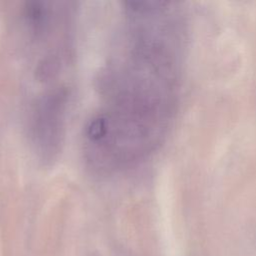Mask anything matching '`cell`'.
<instances>
[{
	"instance_id": "1",
	"label": "cell",
	"mask_w": 256,
	"mask_h": 256,
	"mask_svg": "<svg viewBox=\"0 0 256 256\" xmlns=\"http://www.w3.org/2000/svg\"><path fill=\"white\" fill-rule=\"evenodd\" d=\"M98 78L99 105L83 130L90 168L113 173L145 159L173 122L186 48L184 11L175 2L128 1Z\"/></svg>"
},
{
	"instance_id": "2",
	"label": "cell",
	"mask_w": 256,
	"mask_h": 256,
	"mask_svg": "<svg viewBox=\"0 0 256 256\" xmlns=\"http://www.w3.org/2000/svg\"><path fill=\"white\" fill-rule=\"evenodd\" d=\"M69 88L64 84L43 87L32 100L28 134L41 160H53L61 150L65 135Z\"/></svg>"
}]
</instances>
